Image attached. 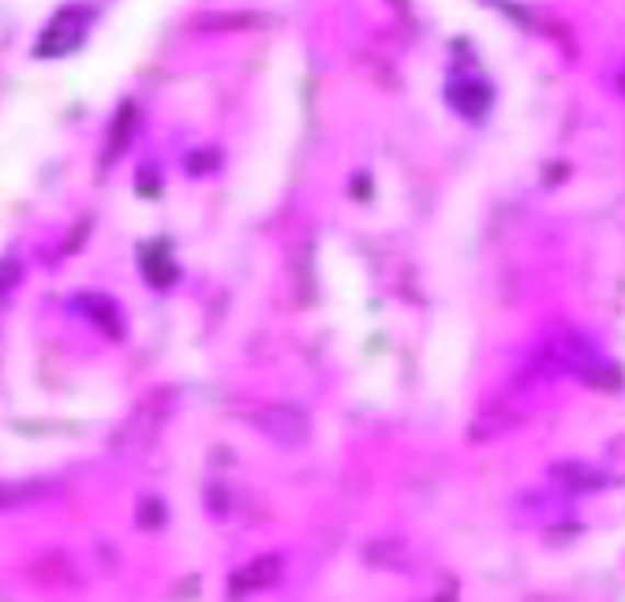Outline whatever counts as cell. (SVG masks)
<instances>
[{
	"mask_svg": "<svg viewBox=\"0 0 625 602\" xmlns=\"http://www.w3.org/2000/svg\"><path fill=\"white\" fill-rule=\"evenodd\" d=\"M94 26V8L90 4H65L53 12V20L42 26L38 42H34V57L38 60H60L79 53L90 38Z\"/></svg>",
	"mask_w": 625,
	"mask_h": 602,
	"instance_id": "cell-1",
	"label": "cell"
},
{
	"mask_svg": "<svg viewBox=\"0 0 625 602\" xmlns=\"http://www.w3.org/2000/svg\"><path fill=\"white\" fill-rule=\"evenodd\" d=\"M255 423L281 445H304L311 434V419H307L296 405H270L262 408Z\"/></svg>",
	"mask_w": 625,
	"mask_h": 602,
	"instance_id": "cell-2",
	"label": "cell"
},
{
	"mask_svg": "<svg viewBox=\"0 0 625 602\" xmlns=\"http://www.w3.org/2000/svg\"><path fill=\"white\" fill-rule=\"evenodd\" d=\"M446 98L461 116H468V121H484L487 109H491V102H495L491 87L479 83V79H453V83L446 87Z\"/></svg>",
	"mask_w": 625,
	"mask_h": 602,
	"instance_id": "cell-3",
	"label": "cell"
},
{
	"mask_svg": "<svg viewBox=\"0 0 625 602\" xmlns=\"http://www.w3.org/2000/svg\"><path fill=\"white\" fill-rule=\"evenodd\" d=\"M139 270L147 273V281L154 288H169L177 281V266H173V251H169L166 240H150L139 248Z\"/></svg>",
	"mask_w": 625,
	"mask_h": 602,
	"instance_id": "cell-4",
	"label": "cell"
},
{
	"mask_svg": "<svg viewBox=\"0 0 625 602\" xmlns=\"http://www.w3.org/2000/svg\"><path fill=\"white\" fill-rule=\"evenodd\" d=\"M76 304L83 307V311H94L90 318H94V322L102 326L109 337H121V333H124V326H121V307H116L109 296H79Z\"/></svg>",
	"mask_w": 625,
	"mask_h": 602,
	"instance_id": "cell-5",
	"label": "cell"
},
{
	"mask_svg": "<svg viewBox=\"0 0 625 602\" xmlns=\"http://www.w3.org/2000/svg\"><path fill=\"white\" fill-rule=\"evenodd\" d=\"M132 132H135V105L124 102L121 113H116V121H113V139H109V150H105L109 161H113L116 154H124V146L132 143Z\"/></svg>",
	"mask_w": 625,
	"mask_h": 602,
	"instance_id": "cell-6",
	"label": "cell"
},
{
	"mask_svg": "<svg viewBox=\"0 0 625 602\" xmlns=\"http://www.w3.org/2000/svg\"><path fill=\"white\" fill-rule=\"evenodd\" d=\"M277 577V558H266V561H255L248 572H240L237 583H243V588H262V583H270Z\"/></svg>",
	"mask_w": 625,
	"mask_h": 602,
	"instance_id": "cell-7",
	"label": "cell"
},
{
	"mask_svg": "<svg viewBox=\"0 0 625 602\" xmlns=\"http://www.w3.org/2000/svg\"><path fill=\"white\" fill-rule=\"evenodd\" d=\"M558 479L573 482V487H581V490L600 482V476H595V472H588V468H581V464H566V468H558Z\"/></svg>",
	"mask_w": 625,
	"mask_h": 602,
	"instance_id": "cell-8",
	"label": "cell"
}]
</instances>
